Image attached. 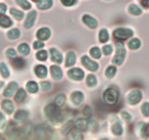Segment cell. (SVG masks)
Instances as JSON below:
<instances>
[{
  "mask_svg": "<svg viewBox=\"0 0 149 140\" xmlns=\"http://www.w3.org/2000/svg\"><path fill=\"white\" fill-rule=\"evenodd\" d=\"M45 115L47 118L52 123H58L62 122L63 120L61 110L58 109V106L54 104H49L46 106L45 111Z\"/></svg>",
  "mask_w": 149,
  "mask_h": 140,
  "instance_id": "cell-1",
  "label": "cell"
},
{
  "mask_svg": "<svg viewBox=\"0 0 149 140\" xmlns=\"http://www.w3.org/2000/svg\"><path fill=\"white\" fill-rule=\"evenodd\" d=\"M116 52L114 58L113 59V63L116 65H121L124 61L126 55V50L123 44L120 42L116 43Z\"/></svg>",
  "mask_w": 149,
  "mask_h": 140,
  "instance_id": "cell-2",
  "label": "cell"
},
{
  "mask_svg": "<svg viewBox=\"0 0 149 140\" xmlns=\"http://www.w3.org/2000/svg\"><path fill=\"white\" fill-rule=\"evenodd\" d=\"M103 99L105 102L109 105H113L117 102L119 99V93L115 88H108L103 94Z\"/></svg>",
  "mask_w": 149,
  "mask_h": 140,
  "instance_id": "cell-3",
  "label": "cell"
},
{
  "mask_svg": "<svg viewBox=\"0 0 149 140\" xmlns=\"http://www.w3.org/2000/svg\"><path fill=\"white\" fill-rule=\"evenodd\" d=\"M133 34V32L130 29H118L113 33L114 37L119 40H125Z\"/></svg>",
  "mask_w": 149,
  "mask_h": 140,
  "instance_id": "cell-4",
  "label": "cell"
},
{
  "mask_svg": "<svg viewBox=\"0 0 149 140\" xmlns=\"http://www.w3.org/2000/svg\"><path fill=\"white\" fill-rule=\"evenodd\" d=\"M81 63H82L83 65H84L86 68L88 69L90 71H96V70L98 69V64H97L95 61L90 59L89 57L86 56V55L82 57V58H81Z\"/></svg>",
  "mask_w": 149,
  "mask_h": 140,
  "instance_id": "cell-5",
  "label": "cell"
},
{
  "mask_svg": "<svg viewBox=\"0 0 149 140\" xmlns=\"http://www.w3.org/2000/svg\"><path fill=\"white\" fill-rule=\"evenodd\" d=\"M141 98H142L141 92L140 90H135L131 92L127 96V102L130 104H136L141 100Z\"/></svg>",
  "mask_w": 149,
  "mask_h": 140,
  "instance_id": "cell-6",
  "label": "cell"
},
{
  "mask_svg": "<svg viewBox=\"0 0 149 140\" xmlns=\"http://www.w3.org/2000/svg\"><path fill=\"white\" fill-rule=\"evenodd\" d=\"M68 74L71 78L75 80H81L84 77V73L81 69L79 68L71 69L68 71Z\"/></svg>",
  "mask_w": 149,
  "mask_h": 140,
  "instance_id": "cell-7",
  "label": "cell"
},
{
  "mask_svg": "<svg viewBox=\"0 0 149 140\" xmlns=\"http://www.w3.org/2000/svg\"><path fill=\"white\" fill-rule=\"evenodd\" d=\"M71 102H73L75 106H80L81 104L83 103V100H84V95L82 93L79 91H76L74 93H72L71 96Z\"/></svg>",
  "mask_w": 149,
  "mask_h": 140,
  "instance_id": "cell-8",
  "label": "cell"
},
{
  "mask_svg": "<svg viewBox=\"0 0 149 140\" xmlns=\"http://www.w3.org/2000/svg\"><path fill=\"white\" fill-rule=\"evenodd\" d=\"M51 60L57 64H61L63 61V55L58 50L55 48H51L49 50Z\"/></svg>",
  "mask_w": 149,
  "mask_h": 140,
  "instance_id": "cell-9",
  "label": "cell"
},
{
  "mask_svg": "<svg viewBox=\"0 0 149 140\" xmlns=\"http://www.w3.org/2000/svg\"><path fill=\"white\" fill-rule=\"evenodd\" d=\"M36 13L35 11H31L28 14L27 18H26V20L24 23V26L27 29L31 27L33 25L35 21V19H36Z\"/></svg>",
  "mask_w": 149,
  "mask_h": 140,
  "instance_id": "cell-10",
  "label": "cell"
},
{
  "mask_svg": "<svg viewBox=\"0 0 149 140\" xmlns=\"http://www.w3.org/2000/svg\"><path fill=\"white\" fill-rule=\"evenodd\" d=\"M82 20L86 25L90 26V28L95 29V28L97 27V20H96L95 18H93V17H91L90 15H84L82 18Z\"/></svg>",
  "mask_w": 149,
  "mask_h": 140,
  "instance_id": "cell-11",
  "label": "cell"
},
{
  "mask_svg": "<svg viewBox=\"0 0 149 140\" xmlns=\"http://www.w3.org/2000/svg\"><path fill=\"white\" fill-rule=\"evenodd\" d=\"M111 131L114 135L121 136L123 134V126L120 121H116L111 126Z\"/></svg>",
  "mask_w": 149,
  "mask_h": 140,
  "instance_id": "cell-12",
  "label": "cell"
},
{
  "mask_svg": "<svg viewBox=\"0 0 149 140\" xmlns=\"http://www.w3.org/2000/svg\"><path fill=\"white\" fill-rule=\"evenodd\" d=\"M50 71L51 74H52V77H53L55 80H60L61 79L63 76V72L61 69L58 66H52L50 67Z\"/></svg>",
  "mask_w": 149,
  "mask_h": 140,
  "instance_id": "cell-13",
  "label": "cell"
},
{
  "mask_svg": "<svg viewBox=\"0 0 149 140\" xmlns=\"http://www.w3.org/2000/svg\"><path fill=\"white\" fill-rule=\"evenodd\" d=\"M36 36L41 40H46L50 36V31L47 28H42L38 31L36 33Z\"/></svg>",
  "mask_w": 149,
  "mask_h": 140,
  "instance_id": "cell-14",
  "label": "cell"
},
{
  "mask_svg": "<svg viewBox=\"0 0 149 140\" xmlns=\"http://www.w3.org/2000/svg\"><path fill=\"white\" fill-rule=\"evenodd\" d=\"M1 107L9 115L13 113L14 111V105H13V102L10 100L3 101L1 103Z\"/></svg>",
  "mask_w": 149,
  "mask_h": 140,
  "instance_id": "cell-15",
  "label": "cell"
},
{
  "mask_svg": "<svg viewBox=\"0 0 149 140\" xmlns=\"http://www.w3.org/2000/svg\"><path fill=\"white\" fill-rule=\"evenodd\" d=\"M17 88V84L15 82H12L10 84L7 85V87L6 88L4 92V95L7 97H10V96H13V94L14 93V92L15 91L16 89Z\"/></svg>",
  "mask_w": 149,
  "mask_h": 140,
  "instance_id": "cell-16",
  "label": "cell"
},
{
  "mask_svg": "<svg viewBox=\"0 0 149 140\" xmlns=\"http://www.w3.org/2000/svg\"><path fill=\"white\" fill-rule=\"evenodd\" d=\"M35 73L39 77L44 78L47 75V69L43 65H38L35 68Z\"/></svg>",
  "mask_w": 149,
  "mask_h": 140,
  "instance_id": "cell-17",
  "label": "cell"
},
{
  "mask_svg": "<svg viewBox=\"0 0 149 140\" xmlns=\"http://www.w3.org/2000/svg\"><path fill=\"white\" fill-rule=\"evenodd\" d=\"M76 127L78 128L79 130H81V131H85L88 128L89 123L87 122V120L85 118H79L77 120L75 123Z\"/></svg>",
  "mask_w": 149,
  "mask_h": 140,
  "instance_id": "cell-18",
  "label": "cell"
},
{
  "mask_svg": "<svg viewBox=\"0 0 149 140\" xmlns=\"http://www.w3.org/2000/svg\"><path fill=\"white\" fill-rule=\"evenodd\" d=\"M52 6V0H39L37 2V7L41 10H46Z\"/></svg>",
  "mask_w": 149,
  "mask_h": 140,
  "instance_id": "cell-19",
  "label": "cell"
},
{
  "mask_svg": "<svg viewBox=\"0 0 149 140\" xmlns=\"http://www.w3.org/2000/svg\"><path fill=\"white\" fill-rule=\"evenodd\" d=\"M76 62V55L74 52H69L66 55V61H65V66H73Z\"/></svg>",
  "mask_w": 149,
  "mask_h": 140,
  "instance_id": "cell-20",
  "label": "cell"
},
{
  "mask_svg": "<svg viewBox=\"0 0 149 140\" xmlns=\"http://www.w3.org/2000/svg\"><path fill=\"white\" fill-rule=\"evenodd\" d=\"M0 24L2 27L7 28L10 27L12 24H13V21L11 20V19L9 17L5 15H1L0 17Z\"/></svg>",
  "mask_w": 149,
  "mask_h": 140,
  "instance_id": "cell-21",
  "label": "cell"
},
{
  "mask_svg": "<svg viewBox=\"0 0 149 140\" xmlns=\"http://www.w3.org/2000/svg\"><path fill=\"white\" fill-rule=\"evenodd\" d=\"M28 116H29V114H28L27 112L23 110H19L18 112H17V113L15 114V118L16 120L17 121H25L28 118Z\"/></svg>",
  "mask_w": 149,
  "mask_h": 140,
  "instance_id": "cell-22",
  "label": "cell"
},
{
  "mask_svg": "<svg viewBox=\"0 0 149 140\" xmlns=\"http://www.w3.org/2000/svg\"><path fill=\"white\" fill-rule=\"evenodd\" d=\"M73 126H74V122H73L72 120L68 121V122L63 126L62 129H61V132H62V134H64V135H67V134L71 131V129L73 128Z\"/></svg>",
  "mask_w": 149,
  "mask_h": 140,
  "instance_id": "cell-23",
  "label": "cell"
},
{
  "mask_svg": "<svg viewBox=\"0 0 149 140\" xmlns=\"http://www.w3.org/2000/svg\"><path fill=\"white\" fill-rule=\"evenodd\" d=\"M26 88L30 93H36L38 90V85L35 82L29 81L26 84Z\"/></svg>",
  "mask_w": 149,
  "mask_h": 140,
  "instance_id": "cell-24",
  "label": "cell"
},
{
  "mask_svg": "<svg viewBox=\"0 0 149 140\" xmlns=\"http://www.w3.org/2000/svg\"><path fill=\"white\" fill-rule=\"evenodd\" d=\"M25 61L20 58H15L13 61V64L16 69H22L25 66Z\"/></svg>",
  "mask_w": 149,
  "mask_h": 140,
  "instance_id": "cell-25",
  "label": "cell"
},
{
  "mask_svg": "<svg viewBox=\"0 0 149 140\" xmlns=\"http://www.w3.org/2000/svg\"><path fill=\"white\" fill-rule=\"evenodd\" d=\"M18 51L20 54L23 55H28L30 52V48L26 43H23L18 47Z\"/></svg>",
  "mask_w": 149,
  "mask_h": 140,
  "instance_id": "cell-26",
  "label": "cell"
},
{
  "mask_svg": "<svg viewBox=\"0 0 149 140\" xmlns=\"http://www.w3.org/2000/svg\"><path fill=\"white\" fill-rule=\"evenodd\" d=\"M128 46L131 49H138L141 46V41L137 38H134V39H131L129 42H128Z\"/></svg>",
  "mask_w": 149,
  "mask_h": 140,
  "instance_id": "cell-27",
  "label": "cell"
},
{
  "mask_svg": "<svg viewBox=\"0 0 149 140\" xmlns=\"http://www.w3.org/2000/svg\"><path fill=\"white\" fill-rule=\"evenodd\" d=\"M10 14L15 18L17 19V20H22L24 17V13L23 12L17 10L16 9H11L10 10Z\"/></svg>",
  "mask_w": 149,
  "mask_h": 140,
  "instance_id": "cell-28",
  "label": "cell"
},
{
  "mask_svg": "<svg viewBox=\"0 0 149 140\" xmlns=\"http://www.w3.org/2000/svg\"><path fill=\"white\" fill-rule=\"evenodd\" d=\"M26 91H25L23 89H20V90H18V91H17L15 99L16 102L19 103V102H23V101L25 99V98H26Z\"/></svg>",
  "mask_w": 149,
  "mask_h": 140,
  "instance_id": "cell-29",
  "label": "cell"
},
{
  "mask_svg": "<svg viewBox=\"0 0 149 140\" xmlns=\"http://www.w3.org/2000/svg\"><path fill=\"white\" fill-rule=\"evenodd\" d=\"M99 39L101 42H106L109 39V35L106 29H102L100 30L99 34Z\"/></svg>",
  "mask_w": 149,
  "mask_h": 140,
  "instance_id": "cell-30",
  "label": "cell"
},
{
  "mask_svg": "<svg viewBox=\"0 0 149 140\" xmlns=\"http://www.w3.org/2000/svg\"><path fill=\"white\" fill-rule=\"evenodd\" d=\"M129 12L131 14L135 15H138L141 14L142 10L138 5H136V4H132V5L130 6Z\"/></svg>",
  "mask_w": 149,
  "mask_h": 140,
  "instance_id": "cell-31",
  "label": "cell"
},
{
  "mask_svg": "<svg viewBox=\"0 0 149 140\" xmlns=\"http://www.w3.org/2000/svg\"><path fill=\"white\" fill-rule=\"evenodd\" d=\"M7 36H8L9 38L12 39H17V38L19 37L20 36V31L17 29H11L7 33Z\"/></svg>",
  "mask_w": 149,
  "mask_h": 140,
  "instance_id": "cell-32",
  "label": "cell"
},
{
  "mask_svg": "<svg viewBox=\"0 0 149 140\" xmlns=\"http://www.w3.org/2000/svg\"><path fill=\"white\" fill-rule=\"evenodd\" d=\"M65 96L64 94H60L55 98V103L56 106H58V107L59 106H61L63 105V104L65 103Z\"/></svg>",
  "mask_w": 149,
  "mask_h": 140,
  "instance_id": "cell-33",
  "label": "cell"
},
{
  "mask_svg": "<svg viewBox=\"0 0 149 140\" xmlns=\"http://www.w3.org/2000/svg\"><path fill=\"white\" fill-rule=\"evenodd\" d=\"M97 83V79L93 74H90L87 78V84L90 87H93Z\"/></svg>",
  "mask_w": 149,
  "mask_h": 140,
  "instance_id": "cell-34",
  "label": "cell"
},
{
  "mask_svg": "<svg viewBox=\"0 0 149 140\" xmlns=\"http://www.w3.org/2000/svg\"><path fill=\"white\" fill-rule=\"evenodd\" d=\"M116 72V67L113 66H110L107 68L106 71V74L109 78H112L113 76L115 75Z\"/></svg>",
  "mask_w": 149,
  "mask_h": 140,
  "instance_id": "cell-35",
  "label": "cell"
},
{
  "mask_svg": "<svg viewBox=\"0 0 149 140\" xmlns=\"http://www.w3.org/2000/svg\"><path fill=\"white\" fill-rule=\"evenodd\" d=\"M16 2L24 10H29L31 7V4L27 0H16Z\"/></svg>",
  "mask_w": 149,
  "mask_h": 140,
  "instance_id": "cell-36",
  "label": "cell"
},
{
  "mask_svg": "<svg viewBox=\"0 0 149 140\" xmlns=\"http://www.w3.org/2000/svg\"><path fill=\"white\" fill-rule=\"evenodd\" d=\"M90 55L95 58H99L101 56V52H100V50L97 47H95L93 48L90 50Z\"/></svg>",
  "mask_w": 149,
  "mask_h": 140,
  "instance_id": "cell-37",
  "label": "cell"
},
{
  "mask_svg": "<svg viewBox=\"0 0 149 140\" xmlns=\"http://www.w3.org/2000/svg\"><path fill=\"white\" fill-rule=\"evenodd\" d=\"M0 70H1V75L4 77H7L10 74V71H9L8 68H7V66L4 64L1 63V66H0Z\"/></svg>",
  "mask_w": 149,
  "mask_h": 140,
  "instance_id": "cell-38",
  "label": "cell"
},
{
  "mask_svg": "<svg viewBox=\"0 0 149 140\" xmlns=\"http://www.w3.org/2000/svg\"><path fill=\"white\" fill-rule=\"evenodd\" d=\"M36 58L39 61H45L47 58V53L45 50H41L36 53Z\"/></svg>",
  "mask_w": 149,
  "mask_h": 140,
  "instance_id": "cell-39",
  "label": "cell"
},
{
  "mask_svg": "<svg viewBox=\"0 0 149 140\" xmlns=\"http://www.w3.org/2000/svg\"><path fill=\"white\" fill-rule=\"evenodd\" d=\"M92 114H93V111H92V109L90 106H86L85 107L82 109V115H84L85 118H90Z\"/></svg>",
  "mask_w": 149,
  "mask_h": 140,
  "instance_id": "cell-40",
  "label": "cell"
},
{
  "mask_svg": "<svg viewBox=\"0 0 149 140\" xmlns=\"http://www.w3.org/2000/svg\"><path fill=\"white\" fill-rule=\"evenodd\" d=\"M83 135L81 132L78 131H74L71 134V139L72 140H83Z\"/></svg>",
  "mask_w": 149,
  "mask_h": 140,
  "instance_id": "cell-41",
  "label": "cell"
},
{
  "mask_svg": "<svg viewBox=\"0 0 149 140\" xmlns=\"http://www.w3.org/2000/svg\"><path fill=\"white\" fill-rule=\"evenodd\" d=\"M141 110H142L143 114L145 116L149 117V103H148V102L144 103L143 104L142 107H141Z\"/></svg>",
  "mask_w": 149,
  "mask_h": 140,
  "instance_id": "cell-42",
  "label": "cell"
},
{
  "mask_svg": "<svg viewBox=\"0 0 149 140\" xmlns=\"http://www.w3.org/2000/svg\"><path fill=\"white\" fill-rule=\"evenodd\" d=\"M7 56H8L9 58H17V53H16L15 50H13V49H12V48L7 50Z\"/></svg>",
  "mask_w": 149,
  "mask_h": 140,
  "instance_id": "cell-43",
  "label": "cell"
},
{
  "mask_svg": "<svg viewBox=\"0 0 149 140\" xmlns=\"http://www.w3.org/2000/svg\"><path fill=\"white\" fill-rule=\"evenodd\" d=\"M142 134H143L146 137L149 136V123L146 124L142 128Z\"/></svg>",
  "mask_w": 149,
  "mask_h": 140,
  "instance_id": "cell-44",
  "label": "cell"
},
{
  "mask_svg": "<svg viewBox=\"0 0 149 140\" xmlns=\"http://www.w3.org/2000/svg\"><path fill=\"white\" fill-rule=\"evenodd\" d=\"M40 85L42 87V88L45 90H49L51 88V83H49V82L47 81H43L40 83Z\"/></svg>",
  "mask_w": 149,
  "mask_h": 140,
  "instance_id": "cell-45",
  "label": "cell"
},
{
  "mask_svg": "<svg viewBox=\"0 0 149 140\" xmlns=\"http://www.w3.org/2000/svg\"><path fill=\"white\" fill-rule=\"evenodd\" d=\"M112 50H113V48H112L111 45H106L103 48V51L106 55H109L111 53Z\"/></svg>",
  "mask_w": 149,
  "mask_h": 140,
  "instance_id": "cell-46",
  "label": "cell"
},
{
  "mask_svg": "<svg viewBox=\"0 0 149 140\" xmlns=\"http://www.w3.org/2000/svg\"><path fill=\"white\" fill-rule=\"evenodd\" d=\"M61 1L63 3V4H64L66 7H70L75 3L76 0H61Z\"/></svg>",
  "mask_w": 149,
  "mask_h": 140,
  "instance_id": "cell-47",
  "label": "cell"
},
{
  "mask_svg": "<svg viewBox=\"0 0 149 140\" xmlns=\"http://www.w3.org/2000/svg\"><path fill=\"white\" fill-rule=\"evenodd\" d=\"M44 43L42 41H36V42L33 43V48L34 49H40V48H43L44 47Z\"/></svg>",
  "mask_w": 149,
  "mask_h": 140,
  "instance_id": "cell-48",
  "label": "cell"
},
{
  "mask_svg": "<svg viewBox=\"0 0 149 140\" xmlns=\"http://www.w3.org/2000/svg\"><path fill=\"white\" fill-rule=\"evenodd\" d=\"M122 118H123L125 120L127 121V122L128 121H130L131 116H130V115L128 113V112H125V111H124V112H122Z\"/></svg>",
  "mask_w": 149,
  "mask_h": 140,
  "instance_id": "cell-49",
  "label": "cell"
},
{
  "mask_svg": "<svg viewBox=\"0 0 149 140\" xmlns=\"http://www.w3.org/2000/svg\"><path fill=\"white\" fill-rule=\"evenodd\" d=\"M6 10H7V7H6L4 4H0V11H1V14L5 13Z\"/></svg>",
  "mask_w": 149,
  "mask_h": 140,
  "instance_id": "cell-50",
  "label": "cell"
},
{
  "mask_svg": "<svg viewBox=\"0 0 149 140\" xmlns=\"http://www.w3.org/2000/svg\"><path fill=\"white\" fill-rule=\"evenodd\" d=\"M141 4H142V5L143 6V7L149 8V0H143V1H141Z\"/></svg>",
  "mask_w": 149,
  "mask_h": 140,
  "instance_id": "cell-51",
  "label": "cell"
},
{
  "mask_svg": "<svg viewBox=\"0 0 149 140\" xmlns=\"http://www.w3.org/2000/svg\"><path fill=\"white\" fill-rule=\"evenodd\" d=\"M100 140H109V139H106V138H103V139H100Z\"/></svg>",
  "mask_w": 149,
  "mask_h": 140,
  "instance_id": "cell-52",
  "label": "cell"
},
{
  "mask_svg": "<svg viewBox=\"0 0 149 140\" xmlns=\"http://www.w3.org/2000/svg\"><path fill=\"white\" fill-rule=\"evenodd\" d=\"M32 1H38V0H32Z\"/></svg>",
  "mask_w": 149,
  "mask_h": 140,
  "instance_id": "cell-53",
  "label": "cell"
}]
</instances>
